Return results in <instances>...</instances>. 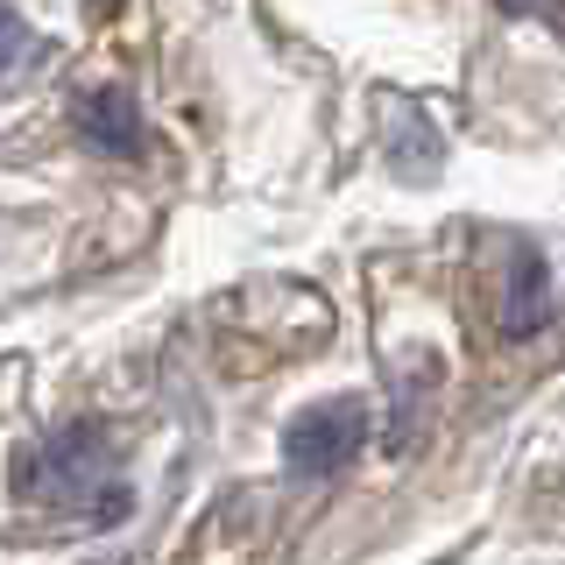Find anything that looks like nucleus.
<instances>
[{"label": "nucleus", "mask_w": 565, "mask_h": 565, "mask_svg": "<svg viewBox=\"0 0 565 565\" xmlns=\"http://www.w3.org/2000/svg\"><path fill=\"white\" fill-rule=\"evenodd\" d=\"M71 128H78V141L99 149V156H141V141H149L128 85H85L78 106H71Z\"/></svg>", "instance_id": "nucleus-3"}, {"label": "nucleus", "mask_w": 565, "mask_h": 565, "mask_svg": "<svg viewBox=\"0 0 565 565\" xmlns=\"http://www.w3.org/2000/svg\"><path fill=\"white\" fill-rule=\"evenodd\" d=\"M85 8H93V14H114V8H120V0H85Z\"/></svg>", "instance_id": "nucleus-7"}, {"label": "nucleus", "mask_w": 565, "mask_h": 565, "mask_svg": "<svg viewBox=\"0 0 565 565\" xmlns=\"http://www.w3.org/2000/svg\"><path fill=\"white\" fill-rule=\"evenodd\" d=\"M22 50H29V22H22L14 8H0V78L22 64Z\"/></svg>", "instance_id": "nucleus-5"}, {"label": "nucleus", "mask_w": 565, "mask_h": 565, "mask_svg": "<svg viewBox=\"0 0 565 565\" xmlns=\"http://www.w3.org/2000/svg\"><path fill=\"white\" fill-rule=\"evenodd\" d=\"M509 8H523V14H552V22L565 29V0H509Z\"/></svg>", "instance_id": "nucleus-6"}, {"label": "nucleus", "mask_w": 565, "mask_h": 565, "mask_svg": "<svg viewBox=\"0 0 565 565\" xmlns=\"http://www.w3.org/2000/svg\"><path fill=\"white\" fill-rule=\"evenodd\" d=\"M14 494L50 509H85V516H128V481H120V446L106 424H64L35 446L14 452Z\"/></svg>", "instance_id": "nucleus-1"}, {"label": "nucleus", "mask_w": 565, "mask_h": 565, "mask_svg": "<svg viewBox=\"0 0 565 565\" xmlns=\"http://www.w3.org/2000/svg\"><path fill=\"white\" fill-rule=\"evenodd\" d=\"M552 326V269L530 241L509 247V282H502V332L509 340H530V332Z\"/></svg>", "instance_id": "nucleus-4"}, {"label": "nucleus", "mask_w": 565, "mask_h": 565, "mask_svg": "<svg viewBox=\"0 0 565 565\" xmlns=\"http://www.w3.org/2000/svg\"><path fill=\"white\" fill-rule=\"evenodd\" d=\"M367 438V403L361 396H332V403H311V411L290 417V431H282V467L297 473V481H326V473H340L353 452H361Z\"/></svg>", "instance_id": "nucleus-2"}]
</instances>
